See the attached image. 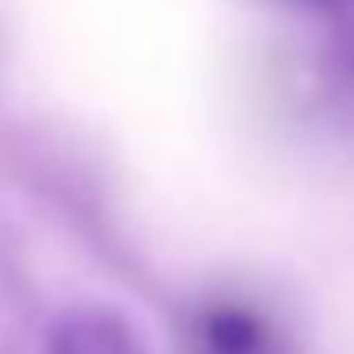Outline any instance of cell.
I'll return each instance as SVG.
<instances>
[{
    "instance_id": "obj_1",
    "label": "cell",
    "mask_w": 354,
    "mask_h": 354,
    "mask_svg": "<svg viewBox=\"0 0 354 354\" xmlns=\"http://www.w3.org/2000/svg\"><path fill=\"white\" fill-rule=\"evenodd\" d=\"M46 354H141V346L118 316L103 308H77L50 328Z\"/></svg>"
},
{
    "instance_id": "obj_2",
    "label": "cell",
    "mask_w": 354,
    "mask_h": 354,
    "mask_svg": "<svg viewBox=\"0 0 354 354\" xmlns=\"http://www.w3.org/2000/svg\"><path fill=\"white\" fill-rule=\"evenodd\" d=\"M206 335L214 354H255L263 346V328L244 308H214L206 316Z\"/></svg>"
}]
</instances>
